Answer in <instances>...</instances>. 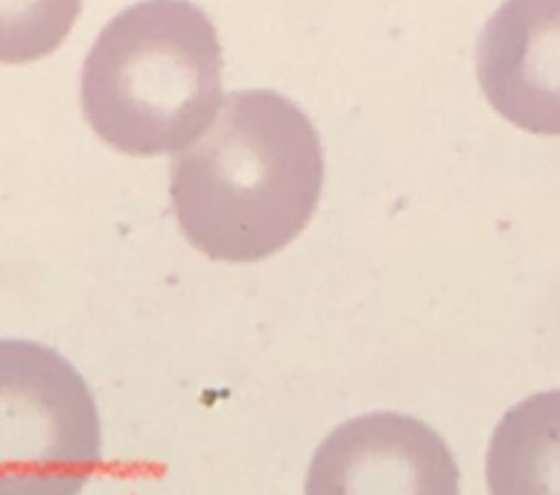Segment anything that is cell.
Instances as JSON below:
<instances>
[{"label": "cell", "mask_w": 560, "mask_h": 495, "mask_svg": "<svg viewBox=\"0 0 560 495\" xmlns=\"http://www.w3.org/2000/svg\"><path fill=\"white\" fill-rule=\"evenodd\" d=\"M476 70L497 114L560 138V0H505L481 33Z\"/></svg>", "instance_id": "obj_5"}, {"label": "cell", "mask_w": 560, "mask_h": 495, "mask_svg": "<svg viewBox=\"0 0 560 495\" xmlns=\"http://www.w3.org/2000/svg\"><path fill=\"white\" fill-rule=\"evenodd\" d=\"M304 495H458V467L427 423L374 411L341 423L315 449Z\"/></svg>", "instance_id": "obj_4"}, {"label": "cell", "mask_w": 560, "mask_h": 495, "mask_svg": "<svg viewBox=\"0 0 560 495\" xmlns=\"http://www.w3.org/2000/svg\"><path fill=\"white\" fill-rule=\"evenodd\" d=\"M324 184L318 131L295 103L240 91L170 169L184 239L217 262H257L295 243Z\"/></svg>", "instance_id": "obj_1"}, {"label": "cell", "mask_w": 560, "mask_h": 495, "mask_svg": "<svg viewBox=\"0 0 560 495\" xmlns=\"http://www.w3.org/2000/svg\"><path fill=\"white\" fill-rule=\"evenodd\" d=\"M222 108L217 30L187 0H147L105 26L82 68L88 126L122 155L182 152Z\"/></svg>", "instance_id": "obj_2"}, {"label": "cell", "mask_w": 560, "mask_h": 495, "mask_svg": "<svg viewBox=\"0 0 560 495\" xmlns=\"http://www.w3.org/2000/svg\"><path fill=\"white\" fill-rule=\"evenodd\" d=\"M82 0H0V64L52 52L77 24Z\"/></svg>", "instance_id": "obj_7"}, {"label": "cell", "mask_w": 560, "mask_h": 495, "mask_svg": "<svg viewBox=\"0 0 560 495\" xmlns=\"http://www.w3.org/2000/svg\"><path fill=\"white\" fill-rule=\"evenodd\" d=\"M490 495H560V391L516 402L488 446Z\"/></svg>", "instance_id": "obj_6"}, {"label": "cell", "mask_w": 560, "mask_h": 495, "mask_svg": "<svg viewBox=\"0 0 560 495\" xmlns=\"http://www.w3.org/2000/svg\"><path fill=\"white\" fill-rule=\"evenodd\" d=\"M100 463V411L77 367L35 341H0V495H79Z\"/></svg>", "instance_id": "obj_3"}]
</instances>
